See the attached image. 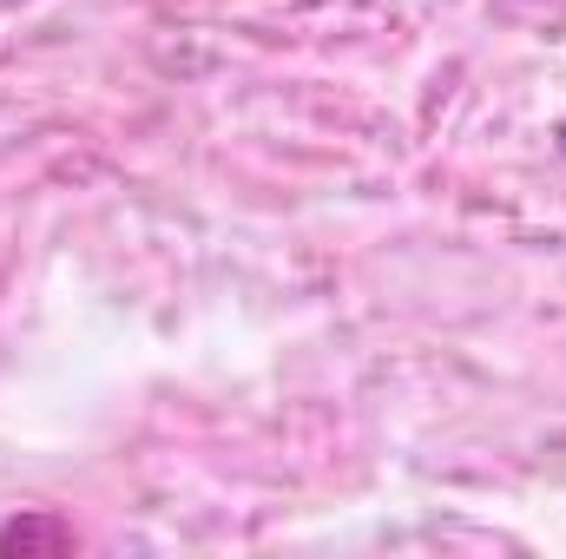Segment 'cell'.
<instances>
[{"label":"cell","instance_id":"1","mask_svg":"<svg viewBox=\"0 0 566 559\" xmlns=\"http://www.w3.org/2000/svg\"><path fill=\"white\" fill-rule=\"evenodd\" d=\"M33 547H73V527H60V520H13L0 534V553H33Z\"/></svg>","mask_w":566,"mask_h":559}]
</instances>
